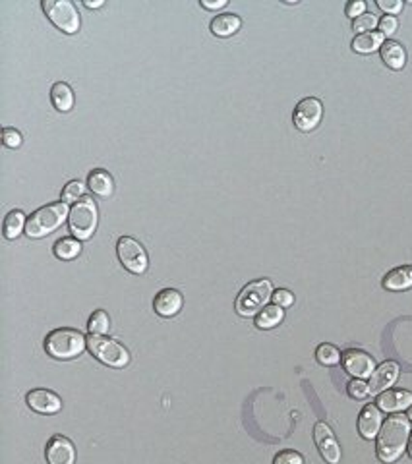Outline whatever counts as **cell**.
<instances>
[{
    "label": "cell",
    "mask_w": 412,
    "mask_h": 464,
    "mask_svg": "<svg viewBox=\"0 0 412 464\" xmlns=\"http://www.w3.org/2000/svg\"><path fill=\"white\" fill-rule=\"evenodd\" d=\"M411 420L409 416L393 414L387 418L381 430L378 433L376 443V455L381 463H395L399 456L403 455L406 443L411 440Z\"/></svg>",
    "instance_id": "obj_1"
},
{
    "label": "cell",
    "mask_w": 412,
    "mask_h": 464,
    "mask_svg": "<svg viewBox=\"0 0 412 464\" xmlns=\"http://www.w3.org/2000/svg\"><path fill=\"white\" fill-rule=\"evenodd\" d=\"M70 217L66 201H54L39 208L31 217H27L26 234L29 238H45L54 231H59Z\"/></svg>",
    "instance_id": "obj_2"
},
{
    "label": "cell",
    "mask_w": 412,
    "mask_h": 464,
    "mask_svg": "<svg viewBox=\"0 0 412 464\" xmlns=\"http://www.w3.org/2000/svg\"><path fill=\"white\" fill-rule=\"evenodd\" d=\"M87 347V337L78 329L70 327H60L47 335L45 339V350L47 354L57 360H72L78 358Z\"/></svg>",
    "instance_id": "obj_3"
},
{
    "label": "cell",
    "mask_w": 412,
    "mask_h": 464,
    "mask_svg": "<svg viewBox=\"0 0 412 464\" xmlns=\"http://www.w3.org/2000/svg\"><path fill=\"white\" fill-rule=\"evenodd\" d=\"M97 224H99V209L95 199L89 196L76 201L72 209H70V217H68V226L70 232L74 234V238L78 240H89L95 231H97Z\"/></svg>",
    "instance_id": "obj_4"
},
{
    "label": "cell",
    "mask_w": 412,
    "mask_h": 464,
    "mask_svg": "<svg viewBox=\"0 0 412 464\" xmlns=\"http://www.w3.org/2000/svg\"><path fill=\"white\" fill-rule=\"evenodd\" d=\"M271 298H273V284L270 279H258V281L248 282L244 289L240 290V294L236 296V314L242 315V317H253L267 306Z\"/></svg>",
    "instance_id": "obj_5"
},
{
    "label": "cell",
    "mask_w": 412,
    "mask_h": 464,
    "mask_svg": "<svg viewBox=\"0 0 412 464\" xmlns=\"http://www.w3.org/2000/svg\"><path fill=\"white\" fill-rule=\"evenodd\" d=\"M87 348L101 364L122 370L130 364V352L126 347H122L118 340L107 339L105 335H89L87 337Z\"/></svg>",
    "instance_id": "obj_6"
},
{
    "label": "cell",
    "mask_w": 412,
    "mask_h": 464,
    "mask_svg": "<svg viewBox=\"0 0 412 464\" xmlns=\"http://www.w3.org/2000/svg\"><path fill=\"white\" fill-rule=\"evenodd\" d=\"M41 8L60 31L68 35L78 34L82 20H80V12L72 0H43Z\"/></svg>",
    "instance_id": "obj_7"
},
{
    "label": "cell",
    "mask_w": 412,
    "mask_h": 464,
    "mask_svg": "<svg viewBox=\"0 0 412 464\" xmlns=\"http://www.w3.org/2000/svg\"><path fill=\"white\" fill-rule=\"evenodd\" d=\"M117 254L120 263L128 269L130 273L143 275L149 267V257L147 252L140 242L132 236H120L117 242Z\"/></svg>",
    "instance_id": "obj_8"
},
{
    "label": "cell",
    "mask_w": 412,
    "mask_h": 464,
    "mask_svg": "<svg viewBox=\"0 0 412 464\" xmlns=\"http://www.w3.org/2000/svg\"><path fill=\"white\" fill-rule=\"evenodd\" d=\"M323 118V105L316 97H306L296 105L293 113V122L300 132H311L320 126Z\"/></svg>",
    "instance_id": "obj_9"
},
{
    "label": "cell",
    "mask_w": 412,
    "mask_h": 464,
    "mask_svg": "<svg viewBox=\"0 0 412 464\" xmlns=\"http://www.w3.org/2000/svg\"><path fill=\"white\" fill-rule=\"evenodd\" d=\"M343 365L345 370L356 379H366L371 377V373L376 372V364L374 358L360 348H348L343 352Z\"/></svg>",
    "instance_id": "obj_10"
},
{
    "label": "cell",
    "mask_w": 412,
    "mask_h": 464,
    "mask_svg": "<svg viewBox=\"0 0 412 464\" xmlns=\"http://www.w3.org/2000/svg\"><path fill=\"white\" fill-rule=\"evenodd\" d=\"M314 441L320 449L321 458L328 464H337L341 461V447L337 443L333 431L325 422H318L314 426Z\"/></svg>",
    "instance_id": "obj_11"
},
{
    "label": "cell",
    "mask_w": 412,
    "mask_h": 464,
    "mask_svg": "<svg viewBox=\"0 0 412 464\" xmlns=\"http://www.w3.org/2000/svg\"><path fill=\"white\" fill-rule=\"evenodd\" d=\"M45 458L49 464H74L76 463V447L64 435H52L45 447Z\"/></svg>",
    "instance_id": "obj_12"
},
{
    "label": "cell",
    "mask_w": 412,
    "mask_h": 464,
    "mask_svg": "<svg viewBox=\"0 0 412 464\" xmlns=\"http://www.w3.org/2000/svg\"><path fill=\"white\" fill-rule=\"evenodd\" d=\"M26 403L39 414H57L62 410V400L57 393L47 389H34L26 395Z\"/></svg>",
    "instance_id": "obj_13"
},
{
    "label": "cell",
    "mask_w": 412,
    "mask_h": 464,
    "mask_svg": "<svg viewBox=\"0 0 412 464\" xmlns=\"http://www.w3.org/2000/svg\"><path fill=\"white\" fill-rule=\"evenodd\" d=\"M184 306V298L177 289H163L155 294L153 310L161 317H175Z\"/></svg>",
    "instance_id": "obj_14"
},
{
    "label": "cell",
    "mask_w": 412,
    "mask_h": 464,
    "mask_svg": "<svg viewBox=\"0 0 412 464\" xmlns=\"http://www.w3.org/2000/svg\"><path fill=\"white\" fill-rule=\"evenodd\" d=\"M399 372H401V368L397 362H383V364L379 365L376 372L371 373L370 377V393L371 395H381L383 391H387V387H391L393 383L397 382V377H399Z\"/></svg>",
    "instance_id": "obj_15"
},
{
    "label": "cell",
    "mask_w": 412,
    "mask_h": 464,
    "mask_svg": "<svg viewBox=\"0 0 412 464\" xmlns=\"http://www.w3.org/2000/svg\"><path fill=\"white\" fill-rule=\"evenodd\" d=\"M412 406V393L403 389H387L378 395V408L383 412H395L406 410Z\"/></svg>",
    "instance_id": "obj_16"
},
{
    "label": "cell",
    "mask_w": 412,
    "mask_h": 464,
    "mask_svg": "<svg viewBox=\"0 0 412 464\" xmlns=\"http://www.w3.org/2000/svg\"><path fill=\"white\" fill-rule=\"evenodd\" d=\"M381 410L376 405H366L362 408L360 416H358V433L364 440H374L378 437L379 430H381Z\"/></svg>",
    "instance_id": "obj_17"
},
{
    "label": "cell",
    "mask_w": 412,
    "mask_h": 464,
    "mask_svg": "<svg viewBox=\"0 0 412 464\" xmlns=\"http://www.w3.org/2000/svg\"><path fill=\"white\" fill-rule=\"evenodd\" d=\"M383 289L391 292L412 289V266H399L383 277Z\"/></svg>",
    "instance_id": "obj_18"
},
{
    "label": "cell",
    "mask_w": 412,
    "mask_h": 464,
    "mask_svg": "<svg viewBox=\"0 0 412 464\" xmlns=\"http://www.w3.org/2000/svg\"><path fill=\"white\" fill-rule=\"evenodd\" d=\"M242 25V20L240 16H236L233 12H223V14H217V16L211 20V34L217 35V37H230L235 35Z\"/></svg>",
    "instance_id": "obj_19"
},
{
    "label": "cell",
    "mask_w": 412,
    "mask_h": 464,
    "mask_svg": "<svg viewBox=\"0 0 412 464\" xmlns=\"http://www.w3.org/2000/svg\"><path fill=\"white\" fill-rule=\"evenodd\" d=\"M379 55H381V60L385 62V66L391 70H403L406 64V50L401 43L385 41L379 49Z\"/></svg>",
    "instance_id": "obj_20"
},
{
    "label": "cell",
    "mask_w": 412,
    "mask_h": 464,
    "mask_svg": "<svg viewBox=\"0 0 412 464\" xmlns=\"http://www.w3.org/2000/svg\"><path fill=\"white\" fill-rule=\"evenodd\" d=\"M87 186H89V190H91L95 196H99V198H110L112 191H115V180H112V176H110L107 171H103V168H95V171L89 173V176H87Z\"/></svg>",
    "instance_id": "obj_21"
},
{
    "label": "cell",
    "mask_w": 412,
    "mask_h": 464,
    "mask_svg": "<svg viewBox=\"0 0 412 464\" xmlns=\"http://www.w3.org/2000/svg\"><path fill=\"white\" fill-rule=\"evenodd\" d=\"M74 89L66 82H57L51 87L52 107L60 113H70L74 108Z\"/></svg>",
    "instance_id": "obj_22"
},
{
    "label": "cell",
    "mask_w": 412,
    "mask_h": 464,
    "mask_svg": "<svg viewBox=\"0 0 412 464\" xmlns=\"http://www.w3.org/2000/svg\"><path fill=\"white\" fill-rule=\"evenodd\" d=\"M26 224L27 217L24 211H20V209L10 211L8 215L4 217V223H2V234H4V238H6V240H16L22 232H26Z\"/></svg>",
    "instance_id": "obj_23"
},
{
    "label": "cell",
    "mask_w": 412,
    "mask_h": 464,
    "mask_svg": "<svg viewBox=\"0 0 412 464\" xmlns=\"http://www.w3.org/2000/svg\"><path fill=\"white\" fill-rule=\"evenodd\" d=\"M383 43H385V35L381 34V31L360 34L353 39V50L354 52H360V55H371V52L381 49Z\"/></svg>",
    "instance_id": "obj_24"
},
{
    "label": "cell",
    "mask_w": 412,
    "mask_h": 464,
    "mask_svg": "<svg viewBox=\"0 0 412 464\" xmlns=\"http://www.w3.org/2000/svg\"><path fill=\"white\" fill-rule=\"evenodd\" d=\"M283 319H285V310L281 306L271 304V306H265L260 314L256 315V327H258V329H273V327H277Z\"/></svg>",
    "instance_id": "obj_25"
},
{
    "label": "cell",
    "mask_w": 412,
    "mask_h": 464,
    "mask_svg": "<svg viewBox=\"0 0 412 464\" xmlns=\"http://www.w3.org/2000/svg\"><path fill=\"white\" fill-rule=\"evenodd\" d=\"M52 252H54V256L62 259V261H70V259H74V257L82 254V244H80V240L74 238V236H64V238L57 240Z\"/></svg>",
    "instance_id": "obj_26"
},
{
    "label": "cell",
    "mask_w": 412,
    "mask_h": 464,
    "mask_svg": "<svg viewBox=\"0 0 412 464\" xmlns=\"http://www.w3.org/2000/svg\"><path fill=\"white\" fill-rule=\"evenodd\" d=\"M316 358L321 365H337L341 360H343V354L339 352V348L329 345V342H323L318 347L316 350Z\"/></svg>",
    "instance_id": "obj_27"
},
{
    "label": "cell",
    "mask_w": 412,
    "mask_h": 464,
    "mask_svg": "<svg viewBox=\"0 0 412 464\" xmlns=\"http://www.w3.org/2000/svg\"><path fill=\"white\" fill-rule=\"evenodd\" d=\"M110 327V319L105 310H97L93 312L89 321H87V329H89V335H105L109 331Z\"/></svg>",
    "instance_id": "obj_28"
},
{
    "label": "cell",
    "mask_w": 412,
    "mask_h": 464,
    "mask_svg": "<svg viewBox=\"0 0 412 464\" xmlns=\"http://www.w3.org/2000/svg\"><path fill=\"white\" fill-rule=\"evenodd\" d=\"M376 25H379V20L376 17V14H370V12H366V14H362L360 17L353 20V29L358 31V35L370 34V31H374Z\"/></svg>",
    "instance_id": "obj_29"
},
{
    "label": "cell",
    "mask_w": 412,
    "mask_h": 464,
    "mask_svg": "<svg viewBox=\"0 0 412 464\" xmlns=\"http://www.w3.org/2000/svg\"><path fill=\"white\" fill-rule=\"evenodd\" d=\"M85 194V184L80 182V180H72V182H68L66 186H64V190H62V201H66V203H70V201H80V199L84 198Z\"/></svg>",
    "instance_id": "obj_30"
},
{
    "label": "cell",
    "mask_w": 412,
    "mask_h": 464,
    "mask_svg": "<svg viewBox=\"0 0 412 464\" xmlns=\"http://www.w3.org/2000/svg\"><path fill=\"white\" fill-rule=\"evenodd\" d=\"M348 395L351 398H356V400H362L370 395V385L364 382V379H353L348 383Z\"/></svg>",
    "instance_id": "obj_31"
},
{
    "label": "cell",
    "mask_w": 412,
    "mask_h": 464,
    "mask_svg": "<svg viewBox=\"0 0 412 464\" xmlns=\"http://www.w3.org/2000/svg\"><path fill=\"white\" fill-rule=\"evenodd\" d=\"M22 133L17 132L16 128H2V143L10 147V150H17L22 145Z\"/></svg>",
    "instance_id": "obj_32"
},
{
    "label": "cell",
    "mask_w": 412,
    "mask_h": 464,
    "mask_svg": "<svg viewBox=\"0 0 412 464\" xmlns=\"http://www.w3.org/2000/svg\"><path fill=\"white\" fill-rule=\"evenodd\" d=\"M273 464H304V458L300 453H296V451H290V449H285V451H281L275 456V461Z\"/></svg>",
    "instance_id": "obj_33"
},
{
    "label": "cell",
    "mask_w": 412,
    "mask_h": 464,
    "mask_svg": "<svg viewBox=\"0 0 412 464\" xmlns=\"http://www.w3.org/2000/svg\"><path fill=\"white\" fill-rule=\"evenodd\" d=\"M273 304L275 306H281V307H288L295 304V294L290 292V290L286 289H279L273 292Z\"/></svg>",
    "instance_id": "obj_34"
},
{
    "label": "cell",
    "mask_w": 412,
    "mask_h": 464,
    "mask_svg": "<svg viewBox=\"0 0 412 464\" xmlns=\"http://www.w3.org/2000/svg\"><path fill=\"white\" fill-rule=\"evenodd\" d=\"M399 29V22H397L395 16H383L379 20V31L389 37V35H393Z\"/></svg>",
    "instance_id": "obj_35"
},
{
    "label": "cell",
    "mask_w": 412,
    "mask_h": 464,
    "mask_svg": "<svg viewBox=\"0 0 412 464\" xmlns=\"http://www.w3.org/2000/svg\"><path fill=\"white\" fill-rule=\"evenodd\" d=\"M378 6L387 16H397L403 10V2L401 0H378Z\"/></svg>",
    "instance_id": "obj_36"
},
{
    "label": "cell",
    "mask_w": 412,
    "mask_h": 464,
    "mask_svg": "<svg viewBox=\"0 0 412 464\" xmlns=\"http://www.w3.org/2000/svg\"><path fill=\"white\" fill-rule=\"evenodd\" d=\"M345 12L346 16L356 20V17H360L362 14H366V2H364V0H351V2L346 4Z\"/></svg>",
    "instance_id": "obj_37"
},
{
    "label": "cell",
    "mask_w": 412,
    "mask_h": 464,
    "mask_svg": "<svg viewBox=\"0 0 412 464\" xmlns=\"http://www.w3.org/2000/svg\"><path fill=\"white\" fill-rule=\"evenodd\" d=\"M202 6L205 10H219L227 6V0H202Z\"/></svg>",
    "instance_id": "obj_38"
},
{
    "label": "cell",
    "mask_w": 412,
    "mask_h": 464,
    "mask_svg": "<svg viewBox=\"0 0 412 464\" xmlns=\"http://www.w3.org/2000/svg\"><path fill=\"white\" fill-rule=\"evenodd\" d=\"M84 4H85V8H101L103 0H95V2H91V0H85Z\"/></svg>",
    "instance_id": "obj_39"
},
{
    "label": "cell",
    "mask_w": 412,
    "mask_h": 464,
    "mask_svg": "<svg viewBox=\"0 0 412 464\" xmlns=\"http://www.w3.org/2000/svg\"><path fill=\"white\" fill-rule=\"evenodd\" d=\"M409 455L412 456V433H411V440H409Z\"/></svg>",
    "instance_id": "obj_40"
},
{
    "label": "cell",
    "mask_w": 412,
    "mask_h": 464,
    "mask_svg": "<svg viewBox=\"0 0 412 464\" xmlns=\"http://www.w3.org/2000/svg\"><path fill=\"white\" fill-rule=\"evenodd\" d=\"M406 416H409V420H412V406L409 408V414H406Z\"/></svg>",
    "instance_id": "obj_41"
}]
</instances>
